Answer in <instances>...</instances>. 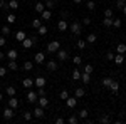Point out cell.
<instances>
[{"label":"cell","instance_id":"6da1fadb","mask_svg":"<svg viewBox=\"0 0 126 124\" xmlns=\"http://www.w3.org/2000/svg\"><path fill=\"white\" fill-rule=\"evenodd\" d=\"M59 49H61V44H59V40H52V42H49L47 45H46V50H47L49 54H54V52H57Z\"/></svg>","mask_w":126,"mask_h":124},{"label":"cell","instance_id":"7a4b0ae2","mask_svg":"<svg viewBox=\"0 0 126 124\" xmlns=\"http://www.w3.org/2000/svg\"><path fill=\"white\" fill-rule=\"evenodd\" d=\"M69 29H71V34H72V35H79V34H81V24H79L78 20H74Z\"/></svg>","mask_w":126,"mask_h":124},{"label":"cell","instance_id":"3957f363","mask_svg":"<svg viewBox=\"0 0 126 124\" xmlns=\"http://www.w3.org/2000/svg\"><path fill=\"white\" fill-rule=\"evenodd\" d=\"M34 62H35V64H44V62H46V54H44V52H37V54L34 55Z\"/></svg>","mask_w":126,"mask_h":124},{"label":"cell","instance_id":"277c9868","mask_svg":"<svg viewBox=\"0 0 126 124\" xmlns=\"http://www.w3.org/2000/svg\"><path fill=\"white\" fill-rule=\"evenodd\" d=\"M66 104H67L69 109H74V107L78 106V97H76V96H74V97H67V99H66Z\"/></svg>","mask_w":126,"mask_h":124},{"label":"cell","instance_id":"5b68a950","mask_svg":"<svg viewBox=\"0 0 126 124\" xmlns=\"http://www.w3.org/2000/svg\"><path fill=\"white\" fill-rule=\"evenodd\" d=\"M14 114H15V109H12V107H5L3 109V117L9 121V119H12L14 117Z\"/></svg>","mask_w":126,"mask_h":124},{"label":"cell","instance_id":"8992f818","mask_svg":"<svg viewBox=\"0 0 126 124\" xmlns=\"http://www.w3.org/2000/svg\"><path fill=\"white\" fill-rule=\"evenodd\" d=\"M32 114H34V117H35V119H42V117H44V107L37 106V107L34 109V112H32Z\"/></svg>","mask_w":126,"mask_h":124},{"label":"cell","instance_id":"52a82bcc","mask_svg":"<svg viewBox=\"0 0 126 124\" xmlns=\"http://www.w3.org/2000/svg\"><path fill=\"white\" fill-rule=\"evenodd\" d=\"M37 99H39V96H37V92H34V91H30L29 94H27V102H30V104H34Z\"/></svg>","mask_w":126,"mask_h":124},{"label":"cell","instance_id":"ba28073f","mask_svg":"<svg viewBox=\"0 0 126 124\" xmlns=\"http://www.w3.org/2000/svg\"><path fill=\"white\" fill-rule=\"evenodd\" d=\"M22 47H24V49L34 47V42H32V39H30V37H25L24 40H22Z\"/></svg>","mask_w":126,"mask_h":124},{"label":"cell","instance_id":"9c48e42d","mask_svg":"<svg viewBox=\"0 0 126 124\" xmlns=\"http://www.w3.org/2000/svg\"><path fill=\"white\" fill-rule=\"evenodd\" d=\"M46 67H47V70H50V72H52V70H57V62H56V60H49V62H46Z\"/></svg>","mask_w":126,"mask_h":124},{"label":"cell","instance_id":"30bf717a","mask_svg":"<svg viewBox=\"0 0 126 124\" xmlns=\"http://www.w3.org/2000/svg\"><path fill=\"white\" fill-rule=\"evenodd\" d=\"M9 107H12V109H17L19 107V99H15V96H12L9 99Z\"/></svg>","mask_w":126,"mask_h":124},{"label":"cell","instance_id":"8fae6325","mask_svg":"<svg viewBox=\"0 0 126 124\" xmlns=\"http://www.w3.org/2000/svg\"><path fill=\"white\" fill-rule=\"evenodd\" d=\"M37 101H39V106H40V107H44V109H46V107L49 106V99L46 97V96H40Z\"/></svg>","mask_w":126,"mask_h":124},{"label":"cell","instance_id":"7c38bea8","mask_svg":"<svg viewBox=\"0 0 126 124\" xmlns=\"http://www.w3.org/2000/svg\"><path fill=\"white\" fill-rule=\"evenodd\" d=\"M57 29L61 30V32H64V30H67V22L62 19V20H59L57 22Z\"/></svg>","mask_w":126,"mask_h":124},{"label":"cell","instance_id":"4fadbf2b","mask_svg":"<svg viewBox=\"0 0 126 124\" xmlns=\"http://www.w3.org/2000/svg\"><path fill=\"white\" fill-rule=\"evenodd\" d=\"M56 54H57V59H59V60H66V59H67V52H66V50H62V49H59Z\"/></svg>","mask_w":126,"mask_h":124},{"label":"cell","instance_id":"5bb4252c","mask_svg":"<svg viewBox=\"0 0 126 124\" xmlns=\"http://www.w3.org/2000/svg\"><path fill=\"white\" fill-rule=\"evenodd\" d=\"M34 84H35L37 87H44L46 86V77H37V79L34 81Z\"/></svg>","mask_w":126,"mask_h":124},{"label":"cell","instance_id":"9a60e30c","mask_svg":"<svg viewBox=\"0 0 126 124\" xmlns=\"http://www.w3.org/2000/svg\"><path fill=\"white\" fill-rule=\"evenodd\" d=\"M22 86L25 87V89H30V87L34 86V81H32V79H29V77H27V79H24V81H22Z\"/></svg>","mask_w":126,"mask_h":124},{"label":"cell","instance_id":"2e32d148","mask_svg":"<svg viewBox=\"0 0 126 124\" xmlns=\"http://www.w3.org/2000/svg\"><path fill=\"white\" fill-rule=\"evenodd\" d=\"M113 60H114V62H116L118 66H121V64H123V62H125V55H123V54H116V55H114V59H113Z\"/></svg>","mask_w":126,"mask_h":124},{"label":"cell","instance_id":"e0dca14e","mask_svg":"<svg viewBox=\"0 0 126 124\" xmlns=\"http://www.w3.org/2000/svg\"><path fill=\"white\" fill-rule=\"evenodd\" d=\"M7 69H10V70H19V66H17V62H15L14 59H10V60H9V66H7Z\"/></svg>","mask_w":126,"mask_h":124},{"label":"cell","instance_id":"ac0fdd59","mask_svg":"<svg viewBox=\"0 0 126 124\" xmlns=\"http://www.w3.org/2000/svg\"><path fill=\"white\" fill-rule=\"evenodd\" d=\"M81 74H82V72H81L79 69H74V70L71 72V77H72L74 81H79V79H81Z\"/></svg>","mask_w":126,"mask_h":124},{"label":"cell","instance_id":"d6986e66","mask_svg":"<svg viewBox=\"0 0 126 124\" xmlns=\"http://www.w3.org/2000/svg\"><path fill=\"white\" fill-rule=\"evenodd\" d=\"M81 81H82L84 84H89V82H91V74H87V72H82V74H81Z\"/></svg>","mask_w":126,"mask_h":124},{"label":"cell","instance_id":"ffe728a7","mask_svg":"<svg viewBox=\"0 0 126 124\" xmlns=\"http://www.w3.org/2000/svg\"><path fill=\"white\" fill-rule=\"evenodd\" d=\"M109 89H111V92H114V94H116L118 91H119V82H118V81H113V82H111V86H109Z\"/></svg>","mask_w":126,"mask_h":124},{"label":"cell","instance_id":"44dd1931","mask_svg":"<svg viewBox=\"0 0 126 124\" xmlns=\"http://www.w3.org/2000/svg\"><path fill=\"white\" fill-rule=\"evenodd\" d=\"M17 55H19V52H17L15 49H10L9 52H7V57H9V59H14V60L17 59Z\"/></svg>","mask_w":126,"mask_h":124},{"label":"cell","instance_id":"7402d4cb","mask_svg":"<svg viewBox=\"0 0 126 124\" xmlns=\"http://www.w3.org/2000/svg\"><path fill=\"white\" fill-rule=\"evenodd\" d=\"M40 15H42V20H50V17H52V12L47 9V10H44Z\"/></svg>","mask_w":126,"mask_h":124},{"label":"cell","instance_id":"603a6c76","mask_svg":"<svg viewBox=\"0 0 126 124\" xmlns=\"http://www.w3.org/2000/svg\"><path fill=\"white\" fill-rule=\"evenodd\" d=\"M96 40H97V35H96V34H89V35L86 37V42H87V44H94Z\"/></svg>","mask_w":126,"mask_h":124},{"label":"cell","instance_id":"cb8c5ba5","mask_svg":"<svg viewBox=\"0 0 126 124\" xmlns=\"http://www.w3.org/2000/svg\"><path fill=\"white\" fill-rule=\"evenodd\" d=\"M44 10H46V5H44L42 2H37V3H35V12H39V14H42Z\"/></svg>","mask_w":126,"mask_h":124},{"label":"cell","instance_id":"d4e9b609","mask_svg":"<svg viewBox=\"0 0 126 124\" xmlns=\"http://www.w3.org/2000/svg\"><path fill=\"white\" fill-rule=\"evenodd\" d=\"M86 94V91H84V89H82V87H78V89H76V91H74V96H76V97H82V96Z\"/></svg>","mask_w":126,"mask_h":124},{"label":"cell","instance_id":"484cf974","mask_svg":"<svg viewBox=\"0 0 126 124\" xmlns=\"http://www.w3.org/2000/svg\"><path fill=\"white\" fill-rule=\"evenodd\" d=\"M103 25H104V27H111V25H113V17H104Z\"/></svg>","mask_w":126,"mask_h":124},{"label":"cell","instance_id":"4316f807","mask_svg":"<svg viewBox=\"0 0 126 124\" xmlns=\"http://www.w3.org/2000/svg\"><path fill=\"white\" fill-rule=\"evenodd\" d=\"M25 37H27V34H25V32H22V30L15 34V39H17L19 42H22V40H24V39H25Z\"/></svg>","mask_w":126,"mask_h":124},{"label":"cell","instance_id":"83f0119b","mask_svg":"<svg viewBox=\"0 0 126 124\" xmlns=\"http://www.w3.org/2000/svg\"><path fill=\"white\" fill-rule=\"evenodd\" d=\"M9 9L17 10V9H19V2H17V0H10V2H9Z\"/></svg>","mask_w":126,"mask_h":124},{"label":"cell","instance_id":"f1b7e54d","mask_svg":"<svg viewBox=\"0 0 126 124\" xmlns=\"http://www.w3.org/2000/svg\"><path fill=\"white\" fill-rule=\"evenodd\" d=\"M116 52H118V54H125V52H126V45H125V44L116 45Z\"/></svg>","mask_w":126,"mask_h":124},{"label":"cell","instance_id":"f546056e","mask_svg":"<svg viewBox=\"0 0 126 124\" xmlns=\"http://www.w3.org/2000/svg\"><path fill=\"white\" fill-rule=\"evenodd\" d=\"M40 20H42V19H34V20H32V27H34V29H39L40 25H42Z\"/></svg>","mask_w":126,"mask_h":124},{"label":"cell","instance_id":"4dcf8cb0","mask_svg":"<svg viewBox=\"0 0 126 124\" xmlns=\"http://www.w3.org/2000/svg\"><path fill=\"white\" fill-rule=\"evenodd\" d=\"M5 19H7V24H15V19H17V17H15L14 14H9Z\"/></svg>","mask_w":126,"mask_h":124},{"label":"cell","instance_id":"1f68e13d","mask_svg":"<svg viewBox=\"0 0 126 124\" xmlns=\"http://www.w3.org/2000/svg\"><path fill=\"white\" fill-rule=\"evenodd\" d=\"M86 45H87V42H86V40H82V39H79V40H78V45H76V47L82 50V49L86 47Z\"/></svg>","mask_w":126,"mask_h":124},{"label":"cell","instance_id":"d6a6232c","mask_svg":"<svg viewBox=\"0 0 126 124\" xmlns=\"http://www.w3.org/2000/svg\"><path fill=\"white\" fill-rule=\"evenodd\" d=\"M78 117H79V119H86V117H87V111H86V109H81V111L78 112Z\"/></svg>","mask_w":126,"mask_h":124},{"label":"cell","instance_id":"836d02e7","mask_svg":"<svg viewBox=\"0 0 126 124\" xmlns=\"http://www.w3.org/2000/svg\"><path fill=\"white\" fill-rule=\"evenodd\" d=\"M54 3H56L54 0H46V3H44V5H46V9L52 10V9H54Z\"/></svg>","mask_w":126,"mask_h":124},{"label":"cell","instance_id":"e575fe53","mask_svg":"<svg viewBox=\"0 0 126 124\" xmlns=\"http://www.w3.org/2000/svg\"><path fill=\"white\" fill-rule=\"evenodd\" d=\"M67 123L69 124H78L79 123V117H78V116H71V117L67 119Z\"/></svg>","mask_w":126,"mask_h":124},{"label":"cell","instance_id":"d590c367","mask_svg":"<svg viewBox=\"0 0 126 124\" xmlns=\"http://www.w3.org/2000/svg\"><path fill=\"white\" fill-rule=\"evenodd\" d=\"M24 119H25V121H32V119H34V114L29 112V111H25V112H24Z\"/></svg>","mask_w":126,"mask_h":124},{"label":"cell","instance_id":"8d00e7d4","mask_svg":"<svg viewBox=\"0 0 126 124\" xmlns=\"http://www.w3.org/2000/svg\"><path fill=\"white\" fill-rule=\"evenodd\" d=\"M32 67H34V62H30V60H25V64H24V69H25V70H32Z\"/></svg>","mask_w":126,"mask_h":124},{"label":"cell","instance_id":"74e56055","mask_svg":"<svg viewBox=\"0 0 126 124\" xmlns=\"http://www.w3.org/2000/svg\"><path fill=\"white\" fill-rule=\"evenodd\" d=\"M7 96H10V97H12V96H15V87H14V86L7 87Z\"/></svg>","mask_w":126,"mask_h":124},{"label":"cell","instance_id":"f35d334b","mask_svg":"<svg viewBox=\"0 0 126 124\" xmlns=\"http://www.w3.org/2000/svg\"><path fill=\"white\" fill-rule=\"evenodd\" d=\"M111 82H113V79H111V77H104V79H103V86H106V87L111 86Z\"/></svg>","mask_w":126,"mask_h":124},{"label":"cell","instance_id":"ab89813d","mask_svg":"<svg viewBox=\"0 0 126 124\" xmlns=\"http://www.w3.org/2000/svg\"><path fill=\"white\" fill-rule=\"evenodd\" d=\"M37 32H39L40 35H46V34H47V27H46V25H40L39 29H37Z\"/></svg>","mask_w":126,"mask_h":124},{"label":"cell","instance_id":"60d3db41","mask_svg":"<svg viewBox=\"0 0 126 124\" xmlns=\"http://www.w3.org/2000/svg\"><path fill=\"white\" fill-rule=\"evenodd\" d=\"M93 70H94V67L91 66V64H86V66H84V72H87V74H93Z\"/></svg>","mask_w":126,"mask_h":124},{"label":"cell","instance_id":"b9f144b4","mask_svg":"<svg viewBox=\"0 0 126 124\" xmlns=\"http://www.w3.org/2000/svg\"><path fill=\"white\" fill-rule=\"evenodd\" d=\"M7 9H9V2L0 0V10H7Z\"/></svg>","mask_w":126,"mask_h":124},{"label":"cell","instance_id":"7bdbcfd3","mask_svg":"<svg viewBox=\"0 0 126 124\" xmlns=\"http://www.w3.org/2000/svg\"><path fill=\"white\" fill-rule=\"evenodd\" d=\"M86 7H87V10H94L96 9V3H94L93 0H89V2L86 3Z\"/></svg>","mask_w":126,"mask_h":124},{"label":"cell","instance_id":"ee69618b","mask_svg":"<svg viewBox=\"0 0 126 124\" xmlns=\"http://www.w3.org/2000/svg\"><path fill=\"white\" fill-rule=\"evenodd\" d=\"M125 5H126V0H118V2H116V9H119V10L123 9Z\"/></svg>","mask_w":126,"mask_h":124},{"label":"cell","instance_id":"f6af8a7d","mask_svg":"<svg viewBox=\"0 0 126 124\" xmlns=\"http://www.w3.org/2000/svg\"><path fill=\"white\" fill-rule=\"evenodd\" d=\"M2 34H3V35H9L10 34V27L9 25H3V27H2Z\"/></svg>","mask_w":126,"mask_h":124},{"label":"cell","instance_id":"bcb514c9","mask_svg":"<svg viewBox=\"0 0 126 124\" xmlns=\"http://www.w3.org/2000/svg\"><path fill=\"white\" fill-rule=\"evenodd\" d=\"M59 97L66 101V99H67V97H69V92H67V91H61V94H59Z\"/></svg>","mask_w":126,"mask_h":124},{"label":"cell","instance_id":"7dc6e473","mask_svg":"<svg viewBox=\"0 0 126 124\" xmlns=\"http://www.w3.org/2000/svg\"><path fill=\"white\" fill-rule=\"evenodd\" d=\"M113 27L119 29V27H121V19H114V20H113Z\"/></svg>","mask_w":126,"mask_h":124},{"label":"cell","instance_id":"c3c4849f","mask_svg":"<svg viewBox=\"0 0 126 124\" xmlns=\"http://www.w3.org/2000/svg\"><path fill=\"white\" fill-rule=\"evenodd\" d=\"M72 62H74V66H81V62H82V59L79 57V55H76V57L72 59Z\"/></svg>","mask_w":126,"mask_h":124},{"label":"cell","instance_id":"681fc988","mask_svg":"<svg viewBox=\"0 0 126 124\" xmlns=\"http://www.w3.org/2000/svg\"><path fill=\"white\" fill-rule=\"evenodd\" d=\"M99 123H103V124L109 123V117H108V116H101V117H99Z\"/></svg>","mask_w":126,"mask_h":124},{"label":"cell","instance_id":"f907efd6","mask_svg":"<svg viewBox=\"0 0 126 124\" xmlns=\"http://www.w3.org/2000/svg\"><path fill=\"white\" fill-rule=\"evenodd\" d=\"M104 17H113V9H106L104 10Z\"/></svg>","mask_w":126,"mask_h":124},{"label":"cell","instance_id":"816d5d0a","mask_svg":"<svg viewBox=\"0 0 126 124\" xmlns=\"http://www.w3.org/2000/svg\"><path fill=\"white\" fill-rule=\"evenodd\" d=\"M7 74V67H0V77H5Z\"/></svg>","mask_w":126,"mask_h":124},{"label":"cell","instance_id":"f5cc1de1","mask_svg":"<svg viewBox=\"0 0 126 124\" xmlns=\"http://www.w3.org/2000/svg\"><path fill=\"white\" fill-rule=\"evenodd\" d=\"M37 96H46V89H44V87H39V91H37Z\"/></svg>","mask_w":126,"mask_h":124},{"label":"cell","instance_id":"db71d44e","mask_svg":"<svg viewBox=\"0 0 126 124\" xmlns=\"http://www.w3.org/2000/svg\"><path fill=\"white\" fill-rule=\"evenodd\" d=\"M106 59H108V60H113V59H114V54H113V52H108V54H106Z\"/></svg>","mask_w":126,"mask_h":124},{"label":"cell","instance_id":"11a10c76","mask_svg":"<svg viewBox=\"0 0 126 124\" xmlns=\"http://www.w3.org/2000/svg\"><path fill=\"white\" fill-rule=\"evenodd\" d=\"M82 24H84V25H89V24H91V19H89V17H84V19H82Z\"/></svg>","mask_w":126,"mask_h":124},{"label":"cell","instance_id":"9f6ffc18","mask_svg":"<svg viewBox=\"0 0 126 124\" xmlns=\"http://www.w3.org/2000/svg\"><path fill=\"white\" fill-rule=\"evenodd\" d=\"M5 44H7V40H5L3 35H2V37H0V47H2V45H5Z\"/></svg>","mask_w":126,"mask_h":124},{"label":"cell","instance_id":"6f0895ef","mask_svg":"<svg viewBox=\"0 0 126 124\" xmlns=\"http://www.w3.org/2000/svg\"><path fill=\"white\" fill-rule=\"evenodd\" d=\"M64 123H66V121H64L62 117H57V119H56V124H64Z\"/></svg>","mask_w":126,"mask_h":124},{"label":"cell","instance_id":"680465c9","mask_svg":"<svg viewBox=\"0 0 126 124\" xmlns=\"http://www.w3.org/2000/svg\"><path fill=\"white\" fill-rule=\"evenodd\" d=\"M32 42H34V45H35V44H37V42H39V39H37V35H32Z\"/></svg>","mask_w":126,"mask_h":124},{"label":"cell","instance_id":"91938a15","mask_svg":"<svg viewBox=\"0 0 126 124\" xmlns=\"http://www.w3.org/2000/svg\"><path fill=\"white\" fill-rule=\"evenodd\" d=\"M3 57H5V54H3V52L0 50V59H3Z\"/></svg>","mask_w":126,"mask_h":124},{"label":"cell","instance_id":"94428289","mask_svg":"<svg viewBox=\"0 0 126 124\" xmlns=\"http://www.w3.org/2000/svg\"><path fill=\"white\" fill-rule=\"evenodd\" d=\"M72 2H74V3H81L82 0H72Z\"/></svg>","mask_w":126,"mask_h":124},{"label":"cell","instance_id":"6125c7cd","mask_svg":"<svg viewBox=\"0 0 126 124\" xmlns=\"http://www.w3.org/2000/svg\"><path fill=\"white\" fill-rule=\"evenodd\" d=\"M123 14H125V15H126V5H125V7H123Z\"/></svg>","mask_w":126,"mask_h":124},{"label":"cell","instance_id":"be15d7a7","mask_svg":"<svg viewBox=\"0 0 126 124\" xmlns=\"http://www.w3.org/2000/svg\"><path fill=\"white\" fill-rule=\"evenodd\" d=\"M2 99H3V96H2V94H0V101H2Z\"/></svg>","mask_w":126,"mask_h":124},{"label":"cell","instance_id":"e7e4bbea","mask_svg":"<svg viewBox=\"0 0 126 124\" xmlns=\"http://www.w3.org/2000/svg\"><path fill=\"white\" fill-rule=\"evenodd\" d=\"M54 2H59V0H54Z\"/></svg>","mask_w":126,"mask_h":124}]
</instances>
